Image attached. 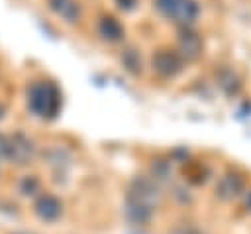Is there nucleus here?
Returning a JSON list of instances; mask_svg holds the SVG:
<instances>
[{
	"instance_id": "nucleus-1",
	"label": "nucleus",
	"mask_w": 251,
	"mask_h": 234,
	"mask_svg": "<svg viewBox=\"0 0 251 234\" xmlns=\"http://www.w3.org/2000/svg\"><path fill=\"white\" fill-rule=\"evenodd\" d=\"M61 90L53 81H33L27 88V108L45 120H53L61 110Z\"/></svg>"
},
{
	"instance_id": "nucleus-2",
	"label": "nucleus",
	"mask_w": 251,
	"mask_h": 234,
	"mask_svg": "<svg viewBox=\"0 0 251 234\" xmlns=\"http://www.w3.org/2000/svg\"><path fill=\"white\" fill-rule=\"evenodd\" d=\"M155 8L169 20L182 24L184 28L190 26L200 12L196 0H155Z\"/></svg>"
},
{
	"instance_id": "nucleus-3",
	"label": "nucleus",
	"mask_w": 251,
	"mask_h": 234,
	"mask_svg": "<svg viewBox=\"0 0 251 234\" xmlns=\"http://www.w3.org/2000/svg\"><path fill=\"white\" fill-rule=\"evenodd\" d=\"M182 65H184V59L178 55V51H173V49H159L155 55H153V69L165 77V79H171V77H176L180 71H182Z\"/></svg>"
},
{
	"instance_id": "nucleus-4",
	"label": "nucleus",
	"mask_w": 251,
	"mask_h": 234,
	"mask_svg": "<svg viewBox=\"0 0 251 234\" xmlns=\"http://www.w3.org/2000/svg\"><path fill=\"white\" fill-rule=\"evenodd\" d=\"M33 151H35V146L24 132H16L12 138H8V153H6V157L12 159L14 163H18V165L27 163L33 157Z\"/></svg>"
},
{
	"instance_id": "nucleus-5",
	"label": "nucleus",
	"mask_w": 251,
	"mask_h": 234,
	"mask_svg": "<svg viewBox=\"0 0 251 234\" xmlns=\"http://www.w3.org/2000/svg\"><path fill=\"white\" fill-rule=\"evenodd\" d=\"M178 49H180L178 55L182 59H186V61L198 59L202 55V39H200V35L196 31L184 28L180 31V35H178Z\"/></svg>"
},
{
	"instance_id": "nucleus-6",
	"label": "nucleus",
	"mask_w": 251,
	"mask_h": 234,
	"mask_svg": "<svg viewBox=\"0 0 251 234\" xmlns=\"http://www.w3.org/2000/svg\"><path fill=\"white\" fill-rule=\"evenodd\" d=\"M63 210V205L61 201L55 197V195H41L35 203V212L41 220H47V222H53L59 218Z\"/></svg>"
},
{
	"instance_id": "nucleus-7",
	"label": "nucleus",
	"mask_w": 251,
	"mask_h": 234,
	"mask_svg": "<svg viewBox=\"0 0 251 234\" xmlns=\"http://www.w3.org/2000/svg\"><path fill=\"white\" fill-rule=\"evenodd\" d=\"M47 4L59 18H63L69 24H75L80 20L82 12H80V6L76 0H47Z\"/></svg>"
},
{
	"instance_id": "nucleus-8",
	"label": "nucleus",
	"mask_w": 251,
	"mask_h": 234,
	"mask_svg": "<svg viewBox=\"0 0 251 234\" xmlns=\"http://www.w3.org/2000/svg\"><path fill=\"white\" fill-rule=\"evenodd\" d=\"M98 33L102 35V39L114 43L124 37V26L114 16H102L98 22Z\"/></svg>"
},
{
	"instance_id": "nucleus-9",
	"label": "nucleus",
	"mask_w": 251,
	"mask_h": 234,
	"mask_svg": "<svg viewBox=\"0 0 251 234\" xmlns=\"http://www.w3.org/2000/svg\"><path fill=\"white\" fill-rule=\"evenodd\" d=\"M218 85H220V88H222L227 96L237 94V92H239V88H241V83H239L237 75H235L233 71H229V69L220 71V75H218Z\"/></svg>"
},
{
	"instance_id": "nucleus-10",
	"label": "nucleus",
	"mask_w": 251,
	"mask_h": 234,
	"mask_svg": "<svg viewBox=\"0 0 251 234\" xmlns=\"http://www.w3.org/2000/svg\"><path fill=\"white\" fill-rule=\"evenodd\" d=\"M241 187H243L241 177H237V175H226V177L222 179L218 191H220L222 197H231V195H237V193L241 191Z\"/></svg>"
},
{
	"instance_id": "nucleus-11",
	"label": "nucleus",
	"mask_w": 251,
	"mask_h": 234,
	"mask_svg": "<svg viewBox=\"0 0 251 234\" xmlns=\"http://www.w3.org/2000/svg\"><path fill=\"white\" fill-rule=\"evenodd\" d=\"M122 63L131 73H139V69H141V59H139V55H137L135 49H126L122 53Z\"/></svg>"
},
{
	"instance_id": "nucleus-12",
	"label": "nucleus",
	"mask_w": 251,
	"mask_h": 234,
	"mask_svg": "<svg viewBox=\"0 0 251 234\" xmlns=\"http://www.w3.org/2000/svg\"><path fill=\"white\" fill-rule=\"evenodd\" d=\"M37 189H39V181L33 175H27L20 181V193L22 195H33Z\"/></svg>"
},
{
	"instance_id": "nucleus-13",
	"label": "nucleus",
	"mask_w": 251,
	"mask_h": 234,
	"mask_svg": "<svg viewBox=\"0 0 251 234\" xmlns=\"http://www.w3.org/2000/svg\"><path fill=\"white\" fill-rule=\"evenodd\" d=\"M116 2H118V6L122 10H133L135 4H137V0H116Z\"/></svg>"
},
{
	"instance_id": "nucleus-14",
	"label": "nucleus",
	"mask_w": 251,
	"mask_h": 234,
	"mask_svg": "<svg viewBox=\"0 0 251 234\" xmlns=\"http://www.w3.org/2000/svg\"><path fill=\"white\" fill-rule=\"evenodd\" d=\"M6 153H8V138L0 134V157H6Z\"/></svg>"
},
{
	"instance_id": "nucleus-15",
	"label": "nucleus",
	"mask_w": 251,
	"mask_h": 234,
	"mask_svg": "<svg viewBox=\"0 0 251 234\" xmlns=\"http://www.w3.org/2000/svg\"><path fill=\"white\" fill-rule=\"evenodd\" d=\"M2 116H4V108L0 106V120H2Z\"/></svg>"
}]
</instances>
